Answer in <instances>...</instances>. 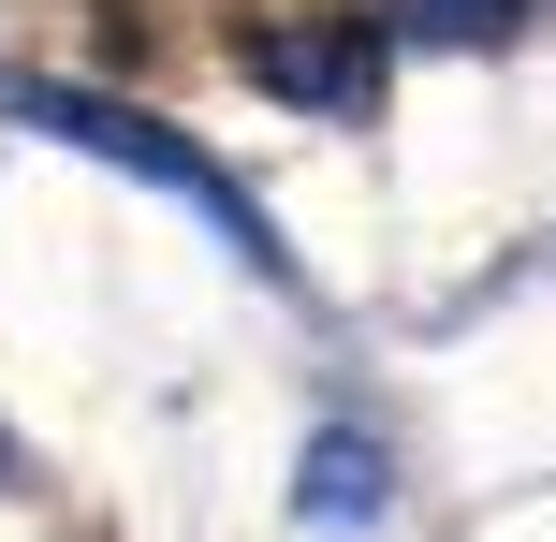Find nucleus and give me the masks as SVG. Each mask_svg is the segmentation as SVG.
<instances>
[{
  "label": "nucleus",
  "instance_id": "obj_1",
  "mask_svg": "<svg viewBox=\"0 0 556 542\" xmlns=\"http://www.w3.org/2000/svg\"><path fill=\"white\" fill-rule=\"evenodd\" d=\"M15 117H29V133H59V147H103L117 176H147V191H176V205H191V220L220 235L235 264H264V279H293V250H278V235H264V205L235 191V176L205 162V147H176L162 117L103 103V88H59V74H29V88H15Z\"/></svg>",
  "mask_w": 556,
  "mask_h": 542
},
{
  "label": "nucleus",
  "instance_id": "obj_2",
  "mask_svg": "<svg viewBox=\"0 0 556 542\" xmlns=\"http://www.w3.org/2000/svg\"><path fill=\"white\" fill-rule=\"evenodd\" d=\"M235 59H250L278 103L352 117L366 88H381V15H250V29H235Z\"/></svg>",
  "mask_w": 556,
  "mask_h": 542
},
{
  "label": "nucleus",
  "instance_id": "obj_3",
  "mask_svg": "<svg viewBox=\"0 0 556 542\" xmlns=\"http://www.w3.org/2000/svg\"><path fill=\"white\" fill-rule=\"evenodd\" d=\"M307 514H337V528H352V514H381V455H366L352 426H337V440H307Z\"/></svg>",
  "mask_w": 556,
  "mask_h": 542
},
{
  "label": "nucleus",
  "instance_id": "obj_4",
  "mask_svg": "<svg viewBox=\"0 0 556 542\" xmlns=\"http://www.w3.org/2000/svg\"><path fill=\"white\" fill-rule=\"evenodd\" d=\"M513 15H528V0H395L410 45H513Z\"/></svg>",
  "mask_w": 556,
  "mask_h": 542
}]
</instances>
